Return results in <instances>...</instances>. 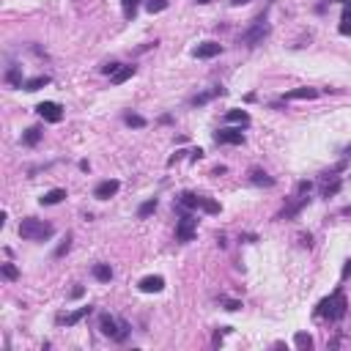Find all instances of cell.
<instances>
[{"label":"cell","mask_w":351,"mask_h":351,"mask_svg":"<svg viewBox=\"0 0 351 351\" xmlns=\"http://www.w3.org/2000/svg\"><path fill=\"white\" fill-rule=\"evenodd\" d=\"M36 113L44 121H50V124H60V118H63V110H60L58 102H39L36 104Z\"/></svg>","instance_id":"6"},{"label":"cell","mask_w":351,"mask_h":351,"mask_svg":"<svg viewBox=\"0 0 351 351\" xmlns=\"http://www.w3.org/2000/svg\"><path fill=\"white\" fill-rule=\"evenodd\" d=\"M121 6H124V17L132 19L134 14H137V0H121Z\"/></svg>","instance_id":"27"},{"label":"cell","mask_w":351,"mask_h":351,"mask_svg":"<svg viewBox=\"0 0 351 351\" xmlns=\"http://www.w3.org/2000/svg\"><path fill=\"white\" fill-rule=\"evenodd\" d=\"M269 36V22H266V17H255L253 19V25H250V30L244 33V36H241V42L244 44H250V47H255L258 42H263V39Z\"/></svg>","instance_id":"4"},{"label":"cell","mask_w":351,"mask_h":351,"mask_svg":"<svg viewBox=\"0 0 351 351\" xmlns=\"http://www.w3.org/2000/svg\"><path fill=\"white\" fill-rule=\"evenodd\" d=\"M121 190V181L118 179H107V181H99L96 187H93V198L96 200H110L113 195Z\"/></svg>","instance_id":"7"},{"label":"cell","mask_w":351,"mask_h":351,"mask_svg":"<svg viewBox=\"0 0 351 351\" xmlns=\"http://www.w3.org/2000/svg\"><path fill=\"white\" fill-rule=\"evenodd\" d=\"M319 96V91L315 88H294V91H286V99H315Z\"/></svg>","instance_id":"14"},{"label":"cell","mask_w":351,"mask_h":351,"mask_svg":"<svg viewBox=\"0 0 351 351\" xmlns=\"http://www.w3.org/2000/svg\"><path fill=\"white\" fill-rule=\"evenodd\" d=\"M239 307H241L239 299H225V310H231V313H233V310H239Z\"/></svg>","instance_id":"33"},{"label":"cell","mask_w":351,"mask_h":351,"mask_svg":"<svg viewBox=\"0 0 351 351\" xmlns=\"http://www.w3.org/2000/svg\"><path fill=\"white\" fill-rule=\"evenodd\" d=\"M222 93H225L222 88H212V91H206V93H200V96H195L192 104H206V102H212L214 96H222Z\"/></svg>","instance_id":"22"},{"label":"cell","mask_w":351,"mask_h":351,"mask_svg":"<svg viewBox=\"0 0 351 351\" xmlns=\"http://www.w3.org/2000/svg\"><path fill=\"white\" fill-rule=\"evenodd\" d=\"M99 329H102L104 337H113V340H126V335H129V324L121 321V319H113V315H102L99 319Z\"/></svg>","instance_id":"3"},{"label":"cell","mask_w":351,"mask_h":351,"mask_svg":"<svg viewBox=\"0 0 351 351\" xmlns=\"http://www.w3.org/2000/svg\"><path fill=\"white\" fill-rule=\"evenodd\" d=\"M343 214H351V206H346V208H343Z\"/></svg>","instance_id":"39"},{"label":"cell","mask_w":351,"mask_h":351,"mask_svg":"<svg viewBox=\"0 0 351 351\" xmlns=\"http://www.w3.org/2000/svg\"><path fill=\"white\" fill-rule=\"evenodd\" d=\"M225 121L247 126V124H250V113H247V110H228V113H225Z\"/></svg>","instance_id":"17"},{"label":"cell","mask_w":351,"mask_h":351,"mask_svg":"<svg viewBox=\"0 0 351 351\" xmlns=\"http://www.w3.org/2000/svg\"><path fill=\"white\" fill-rule=\"evenodd\" d=\"M294 343H296V348H310V346H313V337H310L307 332H296Z\"/></svg>","instance_id":"25"},{"label":"cell","mask_w":351,"mask_h":351,"mask_svg":"<svg viewBox=\"0 0 351 351\" xmlns=\"http://www.w3.org/2000/svg\"><path fill=\"white\" fill-rule=\"evenodd\" d=\"M6 83H9L11 88H22V66H11L9 72H6Z\"/></svg>","instance_id":"16"},{"label":"cell","mask_w":351,"mask_h":351,"mask_svg":"<svg viewBox=\"0 0 351 351\" xmlns=\"http://www.w3.org/2000/svg\"><path fill=\"white\" fill-rule=\"evenodd\" d=\"M192 159H195V162L203 159V151H200V148H195V151H192Z\"/></svg>","instance_id":"35"},{"label":"cell","mask_w":351,"mask_h":351,"mask_svg":"<svg viewBox=\"0 0 351 351\" xmlns=\"http://www.w3.org/2000/svg\"><path fill=\"white\" fill-rule=\"evenodd\" d=\"M137 288L143 294H159L162 288H165V277H159V274H148V277H143L137 283Z\"/></svg>","instance_id":"9"},{"label":"cell","mask_w":351,"mask_h":351,"mask_svg":"<svg viewBox=\"0 0 351 351\" xmlns=\"http://www.w3.org/2000/svg\"><path fill=\"white\" fill-rule=\"evenodd\" d=\"M44 85H50V77H47V74H39V77H30V80H25V91H39V88H44Z\"/></svg>","instance_id":"19"},{"label":"cell","mask_w":351,"mask_h":351,"mask_svg":"<svg viewBox=\"0 0 351 351\" xmlns=\"http://www.w3.org/2000/svg\"><path fill=\"white\" fill-rule=\"evenodd\" d=\"M343 9H346V17H351V0H346V3H343Z\"/></svg>","instance_id":"37"},{"label":"cell","mask_w":351,"mask_h":351,"mask_svg":"<svg viewBox=\"0 0 351 351\" xmlns=\"http://www.w3.org/2000/svg\"><path fill=\"white\" fill-rule=\"evenodd\" d=\"M88 313H91V305H88V307H80V310H74V313H69L66 319H60V321H63L66 327H74V324H80Z\"/></svg>","instance_id":"20"},{"label":"cell","mask_w":351,"mask_h":351,"mask_svg":"<svg viewBox=\"0 0 351 351\" xmlns=\"http://www.w3.org/2000/svg\"><path fill=\"white\" fill-rule=\"evenodd\" d=\"M244 3H250V0H231V6H244Z\"/></svg>","instance_id":"38"},{"label":"cell","mask_w":351,"mask_h":351,"mask_svg":"<svg viewBox=\"0 0 351 351\" xmlns=\"http://www.w3.org/2000/svg\"><path fill=\"white\" fill-rule=\"evenodd\" d=\"M132 74H134V66H121L116 74H110V83H113V85H121V83H126Z\"/></svg>","instance_id":"18"},{"label":"cell","mask_w":351,"mask_h":351,"mask_svg":"<svg viewBox=\"0 0 351 351\" xmlns=\"http://www.w3.org/2000/svg\"><path fill=\"white\" fill-rule=\"evenodd\" d=\"M93 277H96L99 283H110V280H113L110 263H93Z\"/></svg>","instance_id":"15"},{"label":"cell","mask_w":351,"mask_h":351,"mask_svg":"<svg viewBox=\"0 0 351 351\" xmlns=\"http://www.w3.org/2000/svg\"><path fill=\"white\" fill-rule=\"evenodd\" d=\"M346 274H351V263H348V266H346Z\"/></svg>","instance_id":"40"},{"label":"cell","mask_w":351,"mask_h":351,"mask_svg":"<svg viewBox=\"0 0 351 351\" xmlns=\"http://www.w3.org/2000/svg\"><path fill=\"white\" fill-rule=\"evenodd\" d=\"M83 294H85V291H83V288H80V286H77V288H74V291H72V296H74V299H80V296H83Z\"/></svg>","instance_id":"36"},{"label":"cell","mask_w":351,"mask_h":351,"mask_svg":"<svg viewBox=\"0 0 351 351\" xmlns=\"http://www.w3.org/2000/svg\"><path fill=\"white\" fill-rule=\"evenodd\" d=\"M214 143H220V146H244V134H241V129H220V132H214Z\"/></svg>","instance_id":"8"},{"label":"cell","mask_w":351,"mask_h":351,"mask_svg":"<svg viewBox=\"0 0 351 351\" xmlns=\"http://www.w3.org/2000/svg\"><path fill=\"white\" fill-rule=\"evenodd\" d=\"M0 272H3L6 280H17L19 277V269L14 266V263H3V266H0Z\"/></svg>","instance_id":"26"},{"label":"cell","mask_w":351,"mask_h":351,"mask_svg":"<svg viewBox=\"0 0 351 351\" xmlns=\"http://www.w3.org/2000/svg\"><path fill=\"white\" fill-rule=\"evenodd\" d=\"M124 121H126V126H134V129H143V126H146V118L137 116V113H126Z\"/></svg>","instance_id":"24"},{"label":"cell","mask_w":351,"mask_h":351,"mask_svg":"<svg viewBox=\"0 0 351 351\" xmlns=\"http://www.w3.org/2000/svg\"><path fill=\"white\" fill-rule=\"evenodd\" d=\"M63 198H66V190H60V187H55V190L44 192L39 203H42V206H55V203H60V200H63Z\"/></svg>","instance_id":"13"},{"label":"cell","mask_w":351,"mask_h":351,"mask_svg":"<svg viewBox=\"0 0 351 351\" xmlns=\"http://www.w3.org/2000/svg\"><path fill=\"white\" fill-rule=\"evenodd\" d=\"M157 206H159V200H157V198H148L146 203H140V208H137V217H140V220H146L148 214H154V212H157Z\"/></svg>","instance_id":"21"},{"label":"cell","mask_w":351,"mask_h":351,"mask_svg":"<svg viewBox=\"0 0 351 351\" xmlns=\"http://www.w3.org/2000/svg\"><path fill=\"white\" fill-rule=\"evenodd\" d=\"M146 9L151 11V14H159V11H165V9H167V0H148Z\"/></svg>","instance_id":"28"},{"label":"cell","mask_w":351,"mask_h":351,"mask_svg":"<svg viewBox=\"0 0 351 351\" xmlns=\"http://www.w3.org/2000/svg\"><path fill=\"white\" fill-rule=\"evenodd\" d=\"M39 140H42V129H39V126H30V129L22 134V143L25 146H36Z\"/></svg>","instance_id":"23"},{"label":"cell","mask_w":351,"mask_h":351,"mask_svg":"<svg viewBox=\"0 0 351 351\" xmlns=\"http://www.w3.org/2000/svg\"><path fill=\"white\" fill-rule=\"evenodd\" d=\"M220 52H222V44H217V42H203V44H198V47H195V52H192V55H195V58H200V60H206V58L220 55Z\"/></svg>","instance_id":"11"},{"label":"cell","mask_w":351,"mask_h":351,"mask_svg":"<svg viewBox=\"0 0 351 351\" xmlns=\"http://www.w3.org/2000/svg\"><path fill=\"white\" fill-rule=\"evenodd\" d=\"M200 212H206V214H220V203H217V200L203 198V206H200Z\"/></svg>","instance_id":"29"},{"label":"cell","mask_w":351,"mask_h":351,"mask_svg":"<svg viewBox=\"0 0 351 351\" xmlns=\"http://www.w3.org/2000/svg\"><path fill=\"white\" fill-rule=\"evenodd\" d=\"M250 181H253L255 187H272L274 184V179L266 170H261V167H253V170H250Z\"/></svg>","instance_id":"12"},{"label":"cell","mask_w":351,"mask_h":351,"mask_svg":"<svg viewBox=\"0 0 351 351\" xmlns=\"http://www.w3.org/2000/svg\"><path fill=\"white\" fill-rule=\"evenodd\" d=\"M203 206V195H195V192H181L179 195V208H187V212H198Z\"/></svg>","instance_id":"10"},{"label":"cell","mask_w":351,"mask_h":351,"mask_svg":"<svg viewBox=\"0 0 351 351\" xmlns=\"http://www.w3.org/2000/svg\"><path fill=\"white\" fill-rule=\"evenodd\" d=\"M184 154H187V151H176V154H173V157H170V159H167V165H176V162H179L181 157H184Z\"/></svg>","instance_id":"34"},{"label":"cell","mask_w":351,"mask_h":351,"mask_svg":"<svg viewBox=\"0 0 351 351\" xmlns=\"http://www.w3.org/2000/svg\"><path fill=\"white\" fill-rule=\"evenodd\" d=\"M198 3H203V6H206V3H212V0H198Z\"/></svg>","instance_id":"41"},{"label":"cell","mask_w":351,"mask_h":351,"mask_svg":"<svg viewBox=\"0 0 351 351\" xmlns=\"http://www.w3.org/2000/svg\"><path fill=\"white\" fill-rule=\"evenodd\" d=\"M19 236L28 241H44L52 236V225L44 220H36V217H25L19 222Z\"/></svg>","instance_id":"1"},{"label":"cell","mask_w":351,"mask_h":351,"mask_svg":"<svg viewBox=\"0 0 351 351\" xmlns=\"http://www.w3.org/2000/svg\"><path fill=\"white\" fill-rule=\"evenodd\" d=\"M346 307H348L346 296H343L340 291H335L332 296H329V299H324V302H321L315 313H319V315H327L329 321H340L343 315H346Z\"/></svg>","instance_id":"2"},{"label":"cell","mask_w":351,"mask_h":351,"mask_svg":"<svg viewBox=\"0 0 351 351\" xmlns=\"http://www.w3.org/2000/svg\"><path fill=\"white\" fill-rule=\"evenodd\" d=\"M343 33V36H351V17H343V22H340V28H337Z\"/></svg>","instance_id":"30"},{"label":"cell","mask_w":351,"mask_h":351,"mask_svg":"<svg viewBox=\"0 0 351 351\" xmlns=\"http://www.w3.org/2000/svg\"><path fill=\"white\" fill-rule=\"evenodd\" d=\"M69 247H72V236H66V239H63V244H60V247L55 250V255L60 258V255H63V253H69Z\"/></svg>","instance_id":"32"},{"label":"cell","mask_w":351,"mask_h":351,"mask_svg":"<svg viewBox=\"0 0 351 351\" xmlns=\"http://www.w3.org/2000/svg\"><path fill=\"white\" fill-rule=\"evenodd\" d=\"M181 220H179V228H176V239L179 241H192V236H195V228H198V220L192 217L187 208H181Z\"/></svg>","instance_id":"5"},{"label":"cell","mask_w":351,"mask_h":351,"mask_svg":"<svg viewBox=\"0 0 351 351\" xmlns=\"http://www.w3.org/2000/svg\"><path fill=\"white\" fill-rule=\"evenodd\" d=\"M337 190H340V181H332V184L324 187V198H329V195H335Z\"/></svg>","instance_id":"31"}]
</instances>
